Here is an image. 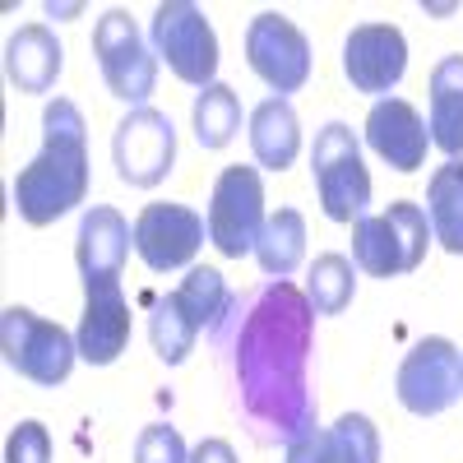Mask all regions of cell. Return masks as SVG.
Returning a JSON list of instances; mask_svg holds the SVG:
<instances>
[{
	"mask_svg": "<svg viewBox=\"0 0 463 463\" xmlns=\"http://www.w3.org/2000/svg\"><path fill=\"white\" fill-rule=\"evenodd\" d=\"M366 144L375 148V158H384L394 172H417L427 163L431 130L421 121V111L403 98H380L366 116Z\"/></svg>",
	"mask_w": 463,
	"mask_h": 463,
	"instance_id": "cell-15",
	"label": "cell"
},
{
	"mask_svg": "<svg viewBox=\"0 0 463 463\" xmlns=\"http://www.w3.org/2000/svg\"><path fill=\"white\" fill-rule=\"evenodd\" d=\"M311 172H316V195H320L325 218H334V222H357V218H366V204H371V172H366V163H362L357 135L347 130L343 121H329V126L316 135Z\"/></svg>",
	"mask_w": 463,
	"mask_h": 463,
	"instance_id": "cell-5",
	"label": "cell"
},
{
	"mask_svg": "<svg viewBox=\"0 0 463 463\" xmlns=\"http://www.w3.org/2000/svg\"><path fill=\"white\" fill-rule=\"evenodd\" d=\"M111 163L126 185L153 190L176 163V126L158 107H130L111 135Z\"/></svg>",
	"mask_w": 463,
	"mask_h": 463,
	"instance_id": "cell-10",
	"label": "cell"
},
{
	"mask_svg": "<svg viewBox=\"0 0 463 463\" xmlns=\"http://www.w3.org/2000/svg\"><path fill=\"white\" fill-rule=\"evenodd\" d=\"M93 56L102 65V80L111 98H121L130 107H148V93L158 84V56L148 52L139 37L135 19L126 10H107L93 28Z\"/></svg>",
	"mask_w": 463,
	"mask_h": 463,
	"instance_id": "cell-7",
	"label": "cell"
},
{
	"mask_svg": "<svg viewBox=\"0 0 463 463\" xmlns=\"http://www.w3.org/2000/svg\"><path fill=\"white\" fill-rule=\"evenodd\" d=\"M190 463H237V454H232L227 440H200L190 449Z\"/></svg>",
	"mask_w": 463,
	"mask_h": 463,
	"instance_id": "cell-29",
	"label": "cell"
},
{
	"mask_svg": "<svg viewBox=\"0 0 463 463\" xmlns=\"http://www.w3.org/2000/svg\"><path fill=\"white\" fill-rule=\"evenodd\" d=\"M172 297H176V306L190 316V325H195L200 334H222V325L232 320V311L241 306L237 297H232L227 279L218 274V269H209V264L190 269Z\"/></svg>",
	"mask_w": 463,
	"mask_h": 463,
	"instance_id": "cell-21",
	"label": "cell"
},
{
	"mask_svg": "<svg viewBox=\"0 0 463 463\" xmlns=\"http://www.w3.org/2000/svg\"><path fill=\"white\" fill-rule=\"evenodd\" d=\"M65 65V52L47 24H28L10 37L5 47V74L19 93H47Z\"/></svg>",
	"mask_w": 463,
	"mask_h": 463,
	"instance_id": "cell-18",
	"label": "cell"
},
{
	"mask_svg": "<svg viewBox=\"0 0 463 463\" xmlns=\"http://www.w3.org/2000/svg\"><path fill=\"white\" fill-rule=\"evenodd\" d=\"M204 237H209V222L185 204H144V213L135 218V250L153 274L185 269L200 255Z\"/></svg>",
	"mask_w": 463,
	"mask_h": 463,
	"instance_id": "cell-12",
	"label": "cell"
},
{
	"mask_svg": "<svg viewBox=\"0 0 463 463\" xmlns=\"http://www.w3.org/2000/svg\"><path fill=\"white\" fill-rule=\"evenodd\" d=\"M250 153L255 163L269 167V172H283L297 163L301 153V121L288 98H264L255 111H250Z\"/></svg>",
	"mask_w": 463,
	"mask_h": 463,
	"instance_id": "cell-19",
	"label": "cell"
},
{
	"mask_svg": "<svg viewBox=\"0 0 463 463\" xmlns=\"http://www.w3.org/2000/svg\"><path fill=\"white\" fill-rule=\"evenodd\" d=\"M255 260L269 279H288L301 269L306 260V218L297 209H279V213H269L264 232H260V241H255Z\"/></svg>",
	"mask_w": 463,
	"mask_h": 463,
	"instance_id": "cell-23",
	"label": "cell"
},
{
	"mask_svg": "<svg viewBox=\"0 0 463 463\" xmlns=\"http://www.w3.org/2000/svg\"><path fill=\"white\" fill-rule=\"evenodd\" d=\"M74 343H80V357L89 366H111L126 353L130 343V306L121 292V279H98L84 283V316L80 329H74Z\"/></svg>",
	"mask_w": 463,
	"mask_h": 463,
	"instance_id": "cell-14",
	"label": "cell"
},
{
	"mask_svg": "<svg viewBox=\"0 0 463 463\" xmlns=\"http://www.w3.org/2000/svg\"><path fill=\"white\" fill-rule=\"evenodd\" d=\"M195 139H200V148H227L232 144V135L241 130V102H237V93H232L227 84H209V89H200V98H195Z\"/></svg>",
	"mask_w": 463,
	"mask_h": 463,
	"instance_id": "cell-25",
	"label": "cell"
},
{
	"mask_svg": "<svg viewBox=\"0 0 463 463\" xmlns=\"http://www.w3.org/2000/svg\"><path fill=\"white\" fill-rule=\"evenodd\" d=\"M427 130L445 158H463V56H440L431 70Z\"/></svg>",
	"mask_w": 463,
	"mask_h": 463,
	"instance_id": "cell-20",
	"label": "cell"
},
{
	"mask_svg": "<svg viewBox=\"0 0 463 463\" xmlns=\"http://www.w3.org/2000/svg\"><path fill=\"white\" fill-rule=\"evenodd\" d=\"M394 394L412 417H440L463 399V353L449 338H421L399 362Z\"/></svg>",
	"mask_w": 463,
	"mask_h": 463,
	"instance_id": "cell-9",
	"label": "cell"
},
{
	"mask_svg": "<svg viewBox=\"0 0 463 463\" xmlns=\"http://www.w3.org/2000/svg\"><path fill=\"white\" fill-rule=\"evenodd\" d=\"M306 301L316 306V316H343L353 306V292H357V264L329 250V255H316L311 274H306Z\"/></svg>",
	"mask_w": 463,
	"mask_h": 463,
	"instance_id": "cell-24",
	"label": "cell"
},
{
	"mask_svg": "<svg viewBox=\"0 0 463 463\" xmlns=\"http://www.w3.org/2000/svg\"><path fill=\"white\" fill-rule=\"evenodd\" d=\"M311 353L316 306L297 283L269 279L246 301V316H237V338H232L237 399L264 445H292L316 431Z\"/></svg>",
	"mask_w": 463,
	"mask_h": 463,
	"instance_id": "cell-1",
	"label": "cell"
},
{
	"mask_svg": "<svg viewBox=\"0 0 463 463\" xmlns=\"http://www.w3.org/2000/svg\"><path fill=\"white\" fill-rule=\"evenodd\" d=\"M431 241L436 237H431L427 209L412 200H399L384 213H366L353 222V264L366 269L371 279H399L427 260Z\"/></svg>",
	"mask_w": 463,
	"mask_h": 463,
	"instance_id": "cell-3",
	"label": "cell"
},
{
	"mask_svg": "<svg viewBox=\"0 0 463 463\" xmlns=\"http://www.w3.org/2000/svg\"><path fill=\"white\" fill-rule=\"evenodd\" d=\"M427 222H431V237L449 255H463V158H449L445 167L431 172V181H427Z\"/></svg>",
	"mask_w": 463,
	"mask_h": 463,
	"instance_id": "cell-22",
	"label": "cell"
},
{
	"mask_svg": "<svg viewBox=\"0 0 463 463\" xmlns=\"http://www.w3.org/2000/svg\"><path fill=\"white\" fill-rule=\"evenodd\" d=\"M288 463H380L375 421L362 412H343L329 431H306L288 445Z\"/></svg>",
	"mask_w": 463,
	"mask_h": 463,
	"instance_id": "cell-17",
	"label": "cell"
},
{
	"mask_svg": "<svg viewBox=\"0 0 463 463\" xmlns=\"http://www.w3.org/2000/svg\"><path fill=\"white\" fill-rule=\"evenodd\" d=\"M14 213L28 227H52L89 195V126L70 98L43 111V153L14 176Z\"/></svg>",
	"mask_w": 463,
	"mask_h": 463,
	"instance_id": "cell-2",
	"label": "cell"
},
{
	"mask_svg": "<svg viewBox=\"0 0 463 463\" xmlns=\"http://www.w3.org/2000/svg\"><path fill=\"white\" fill-rule=\"evenodd\" d=\"M0 353H5V366L19 371L24 380L43 384V390H56V384L70 380L74 362H80V343L56 320L33 316L28 306H10L0 316Z\"/></svg>",
	"mask_w": 463,
	"mask_h": 463,
	"instance_id": "cell-4",
	"label": "cell"
},
{
	"mask_svg": "<svg viewBox=\"0 0 463 463\" xmlns=\"http://www.w3.org/2000/svg\"><path fill=\"white\" fill-rule=\"evenodd\" d=\"M135 246V227L116 213L111 204H93L80 218V237H74V260H80V279H121V264Z\"/></svg>",
	"mask_w": 463,
	"mask_h": 463,
	"instance_id": "cell-16",
	"label": "cell"
},
{
	"mask_svg": "<svg viewBox=\"0 0 463 463\" xmlns=\"http://www.w3.org/2000/svg\"><path fill=\"white\" fill-rule=\"evenodd\" d=\"M209 241L227 255V260H241L255 250L260 232H264V181L255 167H222L213 181V195H209Z\"/></svg>",
	"mask_w": 463,
	"mask_h": 463,
	"instance_id": "cell-8",
	"label": "cell"
},
{
	"mask_svg": "<svg viewBox=\"0 0 463 463\" xmlns=\"http://www.w3.org/2000/svg\"><path fill=\"white\" fill-rule=\"evenodd\" d=\"M135 463H190V449H185L176 427L153 421V427H144L139 440H135Z\"/></svg>",
	"mask_w": 463,
	"mask_h": 463,
	"instance_id": "cell-27",
	"label": "cell"
},
{
	"mask_svg": "<svg viewBox=\"0 0 463 463\" xmlns=\"http://www.w3.org/2000/svg\"><path fill=\"white\" fill-rule=\"evenodd\" d=\"M408 70V43L394 24H357L343 43V74L357 93H390Z\"/></svg>",
	"mask_w": 463,
	"mask_h": 463,
	"instance_id": "cell-13",
	"label": "cell"
},
{
	"mask_svg": "<svg viewBox=\"0 0 463 463\" xmlns=\"http://www.w3.org/2000/svg\"><path fill=\"white\" fill-rule=\"evenodd\" d=\"M246 65L279 98L283 93H297L306 80H311V43H306V33L288 14L264 10L246 28Z\"/></svg>",
	"mask_w": 463,
	"mask_h": 463,
	"instance_id": "cell-11",
	"label": "cell"
},
{
	"mask_svg": "<svg viewBox=\"0 0 463 463\" xmlns=\"http://www.w3.org/2000/svg\"><path fill=\"white\" fill-rule=\"evenodd\" d=\"M5 463H52V436L43 421H19L5 440Z\"/></svg>",
	"mask_w": 463,
	"mask_h": 463,
	"instance_id": "cell-28",
	"label": "cell"
},
{
	"mask_svg": "<svg viewBox=\"0 0 463 463\" xmlns=\"http://www.w3.org/2000/svg\"><path fill=\"white\" fill-rule=\"evenodd\" d=\"M148 338H153V353H158L167 366H181L195 347L200 329L190 325V316L176 306V297L167 292L163 301H153V316H148Z\"/></svg>",
	"mask_w": 463,
	"mask_h": 463,
	"instance_id": "cell-26",
	"label": "cell"
},
{
	"mask_svg": "<svg viewBox=\"0 0 463 463\" xmlns=\"http://www.w3.org/2000/svg\"><path fill=\"white\" fill-rule=\"evenodd\" d=\"M153 56H163L167 70L176 74L181 84H195V89H209L218 84V37H213V24L204 19L200 5L190 0H163L153 10Z\"/></svg>",
	"mask_w": 463,
	"mask_h": 463,
	"instance_id": "cell-6",
	"label": "cell"
}]
</instances>
